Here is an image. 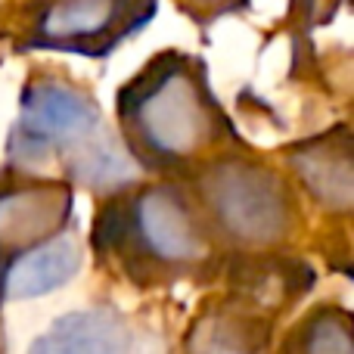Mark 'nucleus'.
<instances>
[{
    "label": "nucleus",
    "instance_id": "nucleus-10",
    "mask_svg": "<svg viewBox=\"0 0 354 354\" xmlns=\"http://www.w3.org/2000/svg\"><path fill=\"white\" fill-rule=\"evenodd\" d=\"M25 354H147L140 330L122 308L87 305L56 317Z\"/></svg>",
    "mask_w": 354,
    "mask_h": 354
},
{
    "label": "nucleus",
    "instance_id": "nucleus-5",
    "mask_svg": "<svg viewBox=\"0 0 354 354\" xmlns=\"http://www.w3.org/2000/svg\"><path fill=\"white\" fill-rule=\"evenodd\" d=\"M156 10L159 0H31L12 44L19 53L56 50L103 59L140 35Z\"/></svg>",
    "mask_w": 354,
    "mask_h": 354
},
{
    "label": "nucleus",
    "instance_id": "nucleus-1",
    "mask_svg": "<svg viewBox=\"0 0 354 354\" xmlns=\"http://www.w3.org/2000/svg\"><path fill=\"white\" fill-rule=\"evenodd\" d=\"M91 249L103 268L137 289L212 283L227 258L187 183L174 177L137 180L134 187L103 196L93 214Z\"/></svg>",
    "mask_w": 354,
    "mask_h": 354
},
{
    "label": "nucleus",
    "instance_id": "nucleus-14",
    "mask_svg": "<svg viewBox=\"0 0 354 354\" xmlns=\"http://www.w3.org/2000/svg\"><path fill=\"white\" fill-rule=\"evenodd\" d=\"M6 41H10V35H6V31H0V59H3V53H6Z\"/></svg>",
    "mask_w": 354,
    "mask_h": 354
},
{
    "label": "nucleus",
    "instance_id": "nucleus-12",
    "mask_svg": "<svg viewBox=\"0 0 354 354\" xmlns=\"http://www.w3.org/2000/svg\"><path fill=\"white\" fill-rule=\"evenodd\" d=\"M270 354H354L351 311L336 301H317L274 339Z\"/></svg>",
    "mask_w": 354,
    "mask_h": 354
},
{
    "label": "nucleus",
    "instance_id": "nucleus-2",
    "mask_svg": "<svg viewBox=\"0 0 354 354\" xmlns=\"http://www.w3.org/2000/svg\"><path fill=\"white\" fill-rule=\"evenodd\" d=\"M115 112L118 137L143 174L183 180L236 140L208 66L183 50H162L124 81Z\"/></svg>",
    "mask_w": 354,
    "mask_h": 354
},
{
    "label": "nucleus",
    "instance_id": "nucleus-8",
    "mask_svg": "<svg viewBox=\"0 0 354 354\" xmlns=\"http://www.w3.org/2000/svg\"><path fill=\"white\" fill-rule=\"evenodd\" d=\"M277 320L261 308L218 292L193 314L180 339V354H270Z\"/></svg>",
    "mask_w": 354,
    "mask_h": 354
},
{
    "label": "nucleus",
    "instance_id": "nucleus-3",
    "mask_svg": "<svg viewBox=\"0 0 354 354\" xmlns=\"http://www.w3.org/2000/svg\"><path fill=\"white\" fill-rule=\"evenodd\" d=\"M53 165L59 180L100 199L143 177L91 91L66 75L37 72L25 81L19 115L6 134V168L47 174Z\"/></svg>",
    "mask_w": 354,
    "mask_h": 354
},
{
    "label": "nucleus",
    "instance_id": "nucleus-7",
    "mask_svg": "<svg viewBox=\"0 0 354 354\" xmlns=\"http://www.w3.org/2000/svg\"><path fill=\"white\" fill-rule=\"evenodd\" d=\"M354 143L348 124H336L326 134L292 143L286 168L311 205L336 221H348L354 208Z\"/></svg>",
    "mask_w": 354,
    "mask_h": 354
},
{
    "label": "nucleus",
    "instance_id": "nucleus-13",
    "mask_svg": "<svg viewBox=\"0 0 354 354\" xmlns=\"http://www.w3.org/2000/svg\"><path fill=\"white\" fill-rule=\"evenodd\" d=\"M245 6H249V0H177V10H183L199 25H212L214 19L227 16V12H239Z\"/></svg>",
    "mask_w": 354,
    "mask_h": 354
},
{
    "label": "nucleus",
    "instance_id": "nucleus-9",
    "mask_svg": "<svg viewBox=\"0 0 354 354\" xmlns=\"http://www.w3.org/2000/svg\"><path fill=\"white\" fill-rule=\"evenodd\" d=\"M218 277H224V292L261 308L274 320L292 311L317 280L311 264L292 252L227 255Z\"/></svg>",
    "mask_w": 354,
    "mask_h": 354
},
{
    "label": "nucleus",
    "instance_id": "nucleus-6",
    "mask_svg": "<svg viewBox=\"0 0 354 354\" xmlns=\"http://www.w3.org/2000/svg\"><path fill=\"white\" fill-rule=\"evenodd\" d=\"M75 189L50 174L0 171V264L72 230Z\"/></svg>",
    "mask_w": 354,
    "mask_h": 354
},
{
    "label": "nucleus",
    "instance_id": "nucleus-4",
    "mask_svg": "<svg viewBox=\"0 0 354 354\" xmlns=\"http://www.w3.org/2000/svg\"><path fill=\"white\" fill-rule=\"evenodd\" d=\"M224 255L289 252L301 233V205L277 168L245 147H227L183 177Z\"/></svg>",
    "mask_w": 354,
    "mask_h": 354
},
{
    "label": "nucleus",
    "instance_id": "nucleus-11",
    "mask_svg": "<svg viewBox=\"0 0 354 354\" xmlns=\"http://www.w3.org/2000/svg\"><path fill=\"white\" fill-rule=\"evenodd\" d=\"M81 264H84V245L75 230H66L62 236L0 264V308L6 301L41 299L68 286L81 274Z\"/></svg>",
    "mask_w": 354,
    "mask_h": 354
},
{
    "label": "nucleus",
    "instance_id": "nucleus-15",
    "mask_svg": "<svg viewBox=\"0 0 354 354\" xmlns=\"http://www.w3.org/2000/svg\"><path fill=\"white\" fill-rule=\"evenodd\" d=\"M0 354H6V342H3V324H0Z\"/></svg>",
    "mask_w": 354,
    "mask_h": 354
}]
</instances>
